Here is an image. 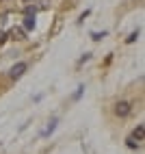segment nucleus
<instances>
[{
    "label": "nucleus",
    "mask_w": 145,
    "mask_h": 154,
    "mask_svg": "<svg viewBox=\"0 0 145 154\" xmlns=\"http://www.w3.org/2000/svg\"><path fill=\"white\" fill-rule=\"evenodd\" d=\"M26 63H15L11 69H9V78H11V80H17V78H22L24 76V72H26Z\"/></svg>",
    "instance_id": "nucleus-1"
},
{
    "label": "nucleus",
    "mask_w": 145,
    "mask_h": 154,
    "mask_svg": "<svg viewBox=\"0 0 145 154\" xmlns=\"http://www.w3.org/2000/svg\"><path fill=\"white\" fill-rule=\"evenodd\" d=\"M130 111H132L130 102H117V106H115V113H117L119 117H128V115H130Z\"/></svg>",
    "instance_id": "nucleus-2"
},
{
    "label": "nucleus",
    "mask_w": 145,
    "mask_h": 154,
    "mask_svg": "<svg viewBox=\"0 0 145 154\" xmlns=\"http://www.w3.org/2000/svg\"><path fill=\"white\" fill-rule=\"evenodd\" d=\"M35 28V15H26L24 17V30H33Z\"/></svg>",
    "instance_id": "nucleus-3"
},
{
    "label": "nucleus",
    "mask_w": 145,
    "mask_h": 154,
    "mask_svg": "<svg viewBox=\"0 0 145 154\" xmlns=\"http://www.w3.org/2000/svg\"><path fill=\"white\" fill-rule=\"evenodd\" d=\"M143 130H145V126H143V124H139L137 128H134V132H132V139H139V141H143Z\"/></svg>",
    "instance_id": "nucleus-4"
},
{
    "label": "nucleus",
    "mask_w": 145,
    "mask_h": 154,
    "mask_svg": "<svg viewBox=\"0 0 145 154\" xmlns=\"http://www.w3.org/2000/svg\"><path fill=\"white\" fill-rule=\"evenodd\" d=\"M11 37H15V39H24V28H13V30H11Z\"/></svg>",
    "instance_id": "nucleus-5"
},
{
    "label": "nucleus",
    "mask_w": 145,
    "mask_h": 154,
    "mask_svg": "<svg viewBox=\"0 0 145 154\" xmlns=\"http://www.w3.org/2000/svg\"><path fill=\"white\" fill-rule=\"evenodd\" d=\"M54 128H56V119H52V122H50V126H48V128L44 130V135H50V132H52Z\"/></svg>",
    "instance_id": "nucleus-6"
},
{
    "label": "nucleus",
    "mask_w": 145,
    "mask_h": 154,
    "mask_svg": "<svg viewBox=\"0 0 145 154\" xmlns=\"http://www.w3.org/2000/svg\"><path fill=\"white\" fill-rule=\"evenodd\" d=\"M137 37H139V30H134V33H132V35L126 39V42H128V44H132V42H137Z\"/></svg>",
    "instance_id": "nucleus-7"
},
{
    "label": "nucleus",
    "mask_w": 145,
    "mask_h": 154,
    "mask_svg": "<svg viewBox=\"0 0 145 154\" xmlns=\"http://www.w3.org/2000/svg\"><path fill=\"white\" fill-rule=\"evenodd\" d=\"M91 37H93V39H95V42H100V39H102V37H106V33H104V30H102V33H93Z\"/></svg>",
    "instance_id": "nucleus-8"
},
{
    "label": "nucleus",
    "mask_w": 145,
    "mask_h": 154,
    "mask_svg": "<svg viewBox=\"0 0 145 154\" xmlns=\"http://www.w3.org/2000/svg\"><path fill=\"white\" fill-rule=\"evenodd\" d=\"M128 148H132V150H134V148H139V141H134V139L130 137V139H128Z\"/></svg>",
    "instance_id": "nucleus-9"
},
{
    "label": "nucleus",
    "mask_w": 145,
    "mask_h": 154,
    "mask_svg": "<svg viewBox=\"0 0 145 154\" xmlns=\"http://www.w3.org/2000/svg\"><path fill=\"white\" fill-rule=\"evenodd\" d=\"M5 39H7V33H5L2 28H0V44H5Z\"/></svg>",
    "instance_id": "nucleus-10"
},
{
    "label": "nucleus",
    "mask_w": 145,
    "mask_h": 154,
    "mask_svg": "<svg viewBox=\"0 0 145 154\" xmlns=\"http://www.w3.org/2000/svg\"><path fill=\"white\" fill-rule=\"evenodd\" d=\"M24 2H33V0H24Z\"/></svg>",
    "instance_id": "nucleus-11"
}]
</instances>
